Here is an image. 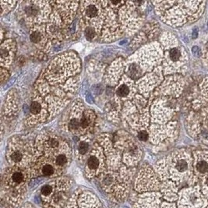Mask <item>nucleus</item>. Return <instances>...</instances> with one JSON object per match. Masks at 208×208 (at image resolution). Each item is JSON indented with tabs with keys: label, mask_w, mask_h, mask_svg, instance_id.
I'll return each instance as SVG.
<instances>
[{
	"label": "nucleus",
	"mask_w": 208,
	"mask_h": 208,
	"mask_svg": "<svg viewBox=\"0 0 208 208\" xmlns=\"http://www.w3.org/2000/svg\"><path fill=\"white\" fill-rule=\"evenodd\" d=\"M31 177H59L62 175V172L57 167L49 157L40 156L35 163L29 168Z\"/></svg>",
	"instance_id": "nucleus-13"
},
{
	"label": "nucleus",
	"mask_w": 208,
	"mask_h": 208,
	"mask_svg": "<svg viewBox=\"0 0 208 208\" xmlns=\"http://www.w3.org/2000/svg\"><path fill=\"white\" fill-rule=\"evenodd\" d=\"M184 80L179 74H174L166 78L159 88L155 91V95L160 93L159 95L165 96L178 97L181 95L183 90Z\"/></svg>",
	"instance_id": "nucleus-16"
},
{
	"label": "nucleus",
	"mask_w": 208,
	"mask_h": 208,
	"mask_svg": "<svg viewBox=\"0 0 208 208\" xmlns=\"http://www.w3.org/2000/svg\"><path fill=\"white\" fill-rule=\"evenodd\" d=\"M193 171L196 177H204L208 175V151H196L193 152Z\"/></svg>",
	"instance_id": "nucleus-20"
},
{
	"label": "nucleus",
	"mask_w": 208,
	"mask_h": 208,
	"mask_svg": "<svg viewBox=\"0 0 208 208\" xmlns=\"http://www.w3.org/2000/svg\"><path fill=\"white\" fill-rule=\"evenodd\" d=\"M200 95L197 99L193 101L192 107L196 111L208 106V76L203 80L200 85Z\"/></svg>",
	"instance_id": "nucleus-25"
},
{
	"label": "nucleus",
	"mask_w": 208,
	"mask_h": 208,
	"mask_svg": "<svg viewBox=\"0 0 208 208\" xmlns=\"http://www.w3.org/2000/svg\"><path fill=\"white\" fill-rule=\"evenodd\" d=\"M29 115L27 117V122L30 126L45 121L48 115L47 105L44 99L39 95L33 97L29 106Z\"/></svg>",
	"instance_id": "nucleus-14"
},
{
	"label": "nucleus",
	"mask_w": 208,
	"mask_h": 208,
	"mask_svg": "<svg viewBox=\"0 0 208 208\" xmlns=\"http://www.w3.org/2000/svg\"><path fill=\"white\" fill-rule=\"evenodd\" d=\"M163 49L162 69L165 75L182 73L186 70L188 55L184 47L178 43L176 37L165 33L161 37Z\"/></svg>",
	"instance_id": "nucleus-5"
},
{
	"label": "nucleus",
	"mask_w": 208,
	"mask_h": 208,
	"mask_svg": "<svg viewBox=\"0 0 208 208\" xmlns=\"http://www.w3.org/2000/svg\"><path fill=\"white\" fill-rule=\"evenodd\" d=\"M91 143L89 138L84 137L81 139L77 144L76 150V157L80 162H84L91 151Z\"/></svg>",
	"instance_id": "nucleus-27"
},
{
	"label": "nucleus",
	"mask_w": 208,
	"mask_h": 208,
	"mask_svg": "<svg viewBox=\"0 0 208 208\" xmlns=\"http://www.w3.org/2000/svg\"><path fill=\"white\" fill-rule=\"evenodd\" d=\"M159 188V180L154 171L149 166H143L136 179V191L138 192H150Z\"/></svg>",
	"instance_id": "nucleus-11"
},
{
	"label": "nucleus",
	"mask_w": 208,
	"mask_h": 208,
	"mask_svg": "<svg viewBox=\"0 0 208 208\" xmlns=\"http://www.w3.org/2000/svg\"><path fill=\"white\" fill-rule=\"evenodd\" d=\"M72 182L66 177L56 178V189L49 203L43 208H64L69 200L68 191L71 187Z\"/></svg>",
	"instance_id": "nucleus-12"
},
{
	"label": "nucleus",
	"mask_w": 208,
	"mask_h": 208,
	"mask_svg": "<svg viewBox=\"0 0 208 208\" xmlns=\"http://www.w3.org/2000/svg\"><path fill=\"white\" fill-rule=\"evenodd\" d=\"M39 155L31 143L20 138H14L9 142L6 158L11 167L30 168Z\"/></svg>",
	"instance_id": "nucleus-7"
},
{
	"label": "nucleus",
	"mask_w": 208,
	"mask_h": 208,
	"mask_svg": "<svg viewBox=\"0 0 208 208\" xmlns=\"http://www.w3.org/2000/svg\"><path fill=\"white\" fill-rule=\"evenodd\" d=\"M135 86L131 79L125 76L122 80L119 82V85L115 89L116 96L120 99H129L132 96V94H135Z\"/></svg>",
	"instance_id": "nucleus-23"
},
{
	"label": "nucleus",
	"mask_w": 208,
	"mask_h": 208,
	"mask_svg": "<svg viewBox=\"0 0 208 208\" xmlns=\"http://www.w3.org/2000/svg\"><path fill=\"white\" fill-rule=\"evenodd\" d=\"M156 172L163 181L180 183L184 179L196 176L193 171V158L185 150L173 152L156 165Z\"/></svg>",
	"instance_id": "nucleus-2"
},
{
	"label": "nucleus",
	"mask_w": 208,
	"mask_h": 208,
	"mask_svg": "<svg viewBox=\"0 0 208 208\" xmlns=\"http://www.w3.org/2000/svg\"><path fill=\"white\" fill-rule=\"evenodd\" d=\"M162 195L150 192L139 194L136 198L133 208H158Z\"/></svg>",
	"instance_id": "nucleus-19"
},
{
	"label": "nucleus",
	"mask_w": 208,
	"mask_h": 208,
	"mask_svg": "<svg viewBox=\"0 0 208 208\" xmlns=\"http://www.w3.org/2000/svg\"><path fill=\"white\" fill-rule=\"evenodd\" d=\"M95 121V115L91 110H86L84 111L80 120V135H85L91 131L94 128Z\"/></svg>",
	"instance_id": "nucleus-26"
},
{
	"label": "nucleus",
	"mask_w": 208,
	"mask_h": 208,
	"mask_svg": "<svg viewBox=\"0 0 208 208\" xmlns=\"http://www.w3.org/2000/svg\"><path fill=\"white\" fill-rule=\"evenodd\" d=\"M56 189V179L49 183L45 184L40 189V197L43 207L46 206L52 197Z\"/></svg>",
	"instance_id": "nucleus-28"
},
{
	"label": "nucleus",
	"mask_w": 208,
	"mask_h": 208,
	"mask_svg": "<svg viewBox=\"0 0 208 208\" xmlns=\"http://www.w3.org/2000/svg\"><path fill=\"white\" fill-rule=\"evenodd\" d=\"M136 136L140 141L145 142V141L150 139L151 136H150V132L146 129H142V130H138L137 133H136Z\"/></svg>",
	"instance_id": "nucleus-30"
},
{
	"label": "nucleus",
	"mask_w": 208,
	"mask_h": 208,
	"mask_svg": "<svg viewBox=\"0 0 208 208\" xmlns=\"http://www.w3.org/2000/svg\"><path fill=\"white\" fill-rule=\"evenodd\" d=\"M76 208H103L101 203L95 195L90 192L78 191Z\"/></svg>",
	"instance_id": "nucleus-21"
},
{
	"label": "nucleus",
	"mask_w": 208,
	"mask_h": 208,
	"mask_svg": "<svg viewBox=\"0 0 208 208\" xmlns=\"http://www.w3.org/2000/svg\"><path fill=\"white\" fill-rule=\"evenodd\" d=\"M178 201L179 208H200L207 205L203 195L198 188L183 189L180 192Z\"/></svg>",
	"instance_id": "nucleus-15"
},
{
	"label": "nucleus",
	"mask_w": 208,
	"mask_h": 208,
	"mask_svg": "<svg viewBox=\"0 0 208 208\" xmlns=\"http://www.w3.org/2000/svg\"><path fill=\"white\" fill-rule=\"evenodd\" d=\"M107 158L99 143H95L86 158L85 175L88 178H97L106 170Z\"/></svg>",
	"instance_id": "nucleus-9"
},
{
	"label": "nucleus",
	"mask_w": 208,
	"mask_h": 208,
	"mask_svg": "<svg viewBox=\"0 0 208 208\" xmlns=\"http://www.w3.org/2000/svg\"><path fill=\"white\" fill-rule=\"evenodd\" d=\"M155 9L163 21L178 27L197 20L205 8V2H155Z\"/></svg>",
	"instance_id": "nucleus-1"
},
{
	"label": "nucleus",
	"mask_w": 208,
	"mask_h": 208,
	"mask_svg": "<svg viewBox=\"0 0 208 208\" xmlns=\"http://www.w3.org/2000/svg\"><path fill=\"white\" fill-rule=\"evenodd\" d=\"M202 190L203 194L208 197V175L202 178Z\"/></svg>",
	"instance_id": "nucleus-31"
},
{
	"label": "nucleus",
	"mask_w": 208,
	"mask_h": 208,
	"mask_svg": "<svg viewBox=\"0 0 208 208\" xmlns=\"http://www.w3.org/2000/svg\"><path fill=\"white\" fill-rule=\"evenodd\" d=\"M84 107L81 105H76L73 106L72 111L70 115V119L68 122V128L71 132L76 135H80V120L84 113Z\"/></svg>",
	"instance_id": "nucleus-22"
},
{
	"label": "nucleus",
	"mask_w": 208,
	"mask_h": 208,
	"mask_svg": "<svg viewBox=\"0 0 208 208\" xmlns=\"http://www.w3.org/2000/svg\"><path fill=\"white\" fill-rule=\"evenodd\" d=\"M85 25L86 26L84 27V34H85L86 39H88L89 41H95L99 37L100 31L94 26Z\"/></svg>",
	"instance_id": "nucleus-29"
},
{
	"label": "nucleus",
	"mask_w": 208,
	"mask_h": 208,
	"mask_svg": "<svg viewBox=\"0 0 208 208\" xmlns=\"http://www.w3.org/2000/svg\"><path fill=\"white\" fill-rule=\"evenodd\" d=\"M67 143L58 136L54 134H42L37 139L36 150L40 156L50 157L63 147Z\"/></svg>",
	"instance_id": "nucleus-10"
},
{
	"label": "nucleus",
	"mask_w": 208,
	"mask_h": 208,
	"mask_svg": "<svg viewBox=\"0 0 208 208\" xmlns=\"http://www.w3.org/2000/svg\"><path fill=\"white\" fill-rule=\"evenodd\" d=\"M15 52V45L11 40H7L3 42L1 46V64L2 68L8 67L14 59ZM7 70V69H6Z\"/></svg>",
	"instance_id": "nucleus-24"
},
{
	"label": "nucleus",
	"mask_w": 208,
	"mask_h": 208,
	"mask_svg": "<svg viewBox=\"0 0 208 208\" xmlns=\"http://www.w3.org/2000/svg\"><path fill=\"white\" fill-rule=\"evenodd\" d=\"M161 208H176V205L173 203H163Z\"/></svg>",
	"instance_id": "nucleus-33"
},
{
	"label": "nucleus",
	"mask_w": 208,
	"mask_h": 208,
	"mask_svg": "<svg viewBox=\"0 0 208 208\" xmlns=\"http://www.w3.org/2000/svg\"><path fill=\"white\" fill-rule=\"evenodd\" d=\"M30 40L31 43L42 51L48 50L49 49L50 40L47 34L45 27L44 25H34L31 27L30 31Z\"/></svg>",
	"instance_id": "nucleus-18"
},
{
	"label": "nucleus",
	"mask_w": 208,
	"mask_h": 208,
	"mask_svg": "<svg viewBox=\"0 0 208 208\" xmlns=\"http://www.w3.org/2000/svg\"><path fill=\"white\" fill-rule=\"evenodd\" d=\"M22 14L27 24L39 25L48 20L50 15L51 7L48 2H23Z\"/></svg>",
	"instance_id": "nucleus-8"
},
{
	"label": "nucleus",
	"mask_w": 208,
	"mask_h": 208,
	"mask_svg": "<svg viewBox=\"0 0 208 208\" xmlns=\"http://www.w3.org/2000/svg\"><path fill=\"white\" fill-rule=\"evenodd\" d=\"M31 177L29 168L10 167L2 177L1 194L3 201L11 207H18L25 199L27 183Z\"/></svg>",
	"instance_id": "nucleus-3"
},
{
	"label": "nucleus",
	"mask_w": 208,
	"mask_h": 208,
	"mask_svg": "<svg viewBox=\"0 0 208 208\" xmlns=\"http://www.w3.org/2000/svg\"><path fill=\"white\" fill-rule=\"evenodd\" d=\"M80 68V60L76 55L72 52L65 53L51 61L45 73V78L51 85L62 84L78 73Z\"/></svg>",
	"instance_id": "nucleus-6"
},
{
	"label": "nucleus",
	"mask_w": 208,
	"mask_h": 208,
	"mask_svg": "<svg viewBox=\"0 0 208 208\" xmlns=\"http://www.w3.org/2000/svg\"><path fill=\"white\" fill-rule=\"evenodd\" d=\"M202 59H203L204 64L208 66V41L205 44L203 51H202Z\"/></svg>",
	"instance_id": "nucleus-32"
},
{
	"label": "nucleus",
	"mask_w": 208,
	"mask_h": 208,
	"mask_svg": "<svg viewBox=\"0 0 208 208\" xmlns=\"http://www.w3.org/2000/svg\"><path fill=\"white\" fill-rule=\"evenodd\" d=\"M126 166L108 168L97 177L100 186L112 201L122 202L130 192V172Z\"/></svg>",
	"instance_id": "nucleus-4"
},
{
	"label": "nucleus",
	"mask_w": 208,
	"mask_h": 208,
	"mask_svg": "<svg viewBox=\"0 0 208 208\" xmlns=\"http://www.w3.org/2000/svg\"><path fill=\"white\" fill-rule=\"evenodd\" d=\"M20 208H35V207H34L31 203H24V205L22 206L21 207H20Z\"/></svg>",
	"instance_id": "nucleus-34"
},
{
	"label": "nucleus",
	"mask_w": 208,
	"mask_h": 208,
	"mask_svg": "<svg viewBox=\"0 0 208 208\" xmlns=\"http://www.w3.org/2000/svg\"><path fill=\"white\" fill-rule=\"evenodd\" d=\"M123 163L127 167H134L141 160L142 151L140 147L132 141L127 143H123Z\"/></svg>",
	"instance_id": "nucleus-17"
}]
</instances>
